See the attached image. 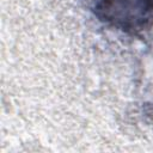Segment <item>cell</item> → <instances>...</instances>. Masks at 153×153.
Here are the masks:
<instances>
[{
  "label": "cell",
  "mask_w": 153,
  "mask_h": 153,
  "mask_svg": "<svg viewBox=\"0 0 153 153\" xmlns=\"http://www.w3.org/2000/svg\"><path fill=\"white\" fill-rule=\"evenodd\" d=\"M96 14L127 32L142 30L153 17V0H96Z\"/></svg>",
  "instance_id": "1"
}]
</instances>
